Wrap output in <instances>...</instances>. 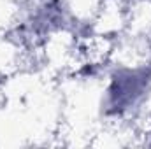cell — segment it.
<instances>
[{
  "mask_svg": "<svg viewBox=\"0 0 151 149\" xmlns=\"http://www.w3.org/2000/svg\"><path fill=\"white\" fill-rule=\"evenodd\" d=\"M142 90H144V81H142V77H135V74H128L125 77L116 79L113 84V90H111L113 105L116 109H125V107L132 105Z\"/></svg>",
  "mask_w": 151,
  "mask_h": 149,
  "instance_id": "obj_1",
  "label": "cell"
}]
</instances>
